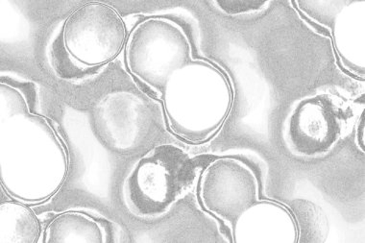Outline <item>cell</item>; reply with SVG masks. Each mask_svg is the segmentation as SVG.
I'll return each instance as SVG.
<instances>
[{"label": "cell", "mask_w": 365, "mask_h": 243, "mask_svg": "<svg viewBox=\"0 0 365 243\" xmlns=\"http://www.w3.org/2000/svg\"><path fill=\"white\" fill-rule=\"evenodd\" d=\"M348 110L327 95L306 99L289 118L287 136L297 153L315 156L325 153L341 136Z\"/></svg>", "instance_id": "3"}, {"label": "cell", "mask_w": 365, "mask_h": 243, "mask_svg": "<svg viewBox=\"0 0 365 243\" xmlns=\"http://www.w3.org/2000/svg\"><path fill=\"white\" fill-rule=\"evenodd\" d=\"M126 37L125 24L117 10L88 2L66 19L61 40L74 60L96 68L115 59Z\"/></svg>", "instance_id": "2"}, {"label": "cell", "mask_w": 365, "mask_h": 243, "mask_svg": "<svg viewBox=\"0 0 365 243\" xmlns=\"http://www.w3.org/2000/svg\"><path fill=\"white\" fill-rule=\"evenodd\" d=\"M299 229V242H322L328 234V222L322 210L305 200L292 203Z\"/></svg>", "instance_id": "5"}, {"label": "cell", "mask_w": 365, "mask_h": 243, "mask_svg": "<svg viewBox=\"0 0 365 243\" xmlns=\"http://www.w3.org/2000/svg\"><path fill=\"white\" fill-rule=\"evenodd\" d=\"M195 162L181 149L163 145L135 167L127 181L130 205L151 217L167 211L195 178Z\"/></svg>", "instance_id": "1"}, {"label": "cell", "mask_w": 365, "mask_h": 243, "mask_svg": "<svg viewBox=\"0 0 365 243\" xmlns=\"http://www.w3.org/2000/svg\"><path fill=\"white\" fill-rule=\"evenodd\" d=\"M12 236L13 242H35L40 236V223L34 212L21 204L6 202L1 205V230Z\"/></svg>", "instance_id": "4"}, {"label": "cell", "mask_w": 365, "mask_h": 243, "mask_svg": "<svg viewBox=\"0 0 365 243\" xmlns=\"http://www.w3.org/2000/svg\"><path fill=\"white\" fill-rule=\"evenodd\" d=\"M221 9L228 14H240L258 10L264 6V2L258 1H221L217 4Z\"/></svg>", "instance_id": "6"}]
</instances>
